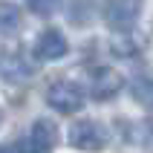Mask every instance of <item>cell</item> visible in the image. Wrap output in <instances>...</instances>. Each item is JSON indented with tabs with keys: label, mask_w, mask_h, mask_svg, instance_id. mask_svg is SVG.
Segmentation results:
<instances>
[{
	"label": "cell",
	"mask_w": 153,
	"mask_h": 153,
	"mask_svg": "<svg viewBox=\"0 0 153 153\" xmlns=\"http://www.w3.org/2000/svg\"><path fill=\"white\" fill-rule=\"evenodd\" d=\"M46 101L58 113H75V110H81V104H84V90H81L75 81L58 78V81H52L49 90H46Z\"/></svg>",
	"instance_id": "6da1fadb"
},
{
	"label": "cell",
	"mask_w": 153,
	"mask_h": 153,
	"mask_svg": "<svg viewBox=\"0 0 153 153\" xmlns=\"http://www.w3.org/2000/svg\"><path fill=\"white\" fill-rule=\"evenodd\" d=\"M142 6H145V0H107L104 3V20L113 29H127L142 15Z\"/></svg>",
	"instance_id": "7a4b0ae2"
},
{
	"label": "cell",
	"mask_w": 153,
	"mask_h": 153,
	"mask_svg": "<svg viewBox=\"0 0 153 153\" xmlns=\"http://www.w3.org/2000/svg\"><path fill=\"white\" fill-rule=\"evenodd\" d=\"M35 72V67L26 61V55L17 46H0V75L9 81H23Z\"/></svg>",
	"instance_id": "3957f363"
},
{
	"label": "cell",
	"mask_w": 153,
	"mask_h": 153,
	"mask_svg": "<svg viewBox=\"0 0 153 153\" xmlns=\"http://www.w3.org/2000/svg\"><path fill=\"white\" fill-rule=\"evenodd\" d=\"M69 142H72V147H78V150H98V147H104L107 136H104L101 124H95V121H90V119H81L69 130Z\"/></svg>",
	"instance_id": "277c9868"
},
{
	"label": "cell",
	"mask_w": 153,
	"mask_h": 153,
	"mask_svg": "<svg viewBox=\"0 0 153 153\" xmlns=\"http://www.w3.org/2000/svg\"><path fill=\"white\" fill-rule=\"evenodd\" d=\"M121 87H124L121 72H116V69H110V67H101L93 75V87H90V93H93L95 101H110V98H116V95L121 93Z\"/></svg>",
	"instance_id": "5b68a950"
},
{
	"label": "cell",
	"mask_w": 153,
	"mask_h": 153,
	"mask_svg": "<svg viewBox=\"0 0 153 153\" xmlns=\"http://www.w3.org/2000/svg\"><path fill=\"white\" fill-rule=\"evenodd\" d=\"M67 49H69V43L64 41V35L58 29H43L35 41V55L41 61H58L67 55Z\"/></svg>",
	"instance_id": "8992f818"
},
{
	"label": "cell",
	"mask_w": 153,
	"mask_h": 153,
	"mask_svg": "<svg viewBox=\"0 0 153 153\" xmlns=\"http://www.w3.org/2000/svg\"><path fill=\"white\" fill-rule=\"evenodd\" d=\"M110 52L119 55V58H136L139 52H145V35L133 32V29H119L110 41Z\"/></svg>",
	"instance_id": "52a82bcc"
},
{
	"label": "cell",
	"mask_w": 153,
	"mask_h": 153,
	"mask_svg": "<svg viewBox=\"0 0 153 153\" xmlns=\"http://www.w3.org/2000/svg\"><path fill=\"white\" fill-rule=\"evenodd\" d=\"M29 139H32V147H35V150H52V147L58 145V127H55V121L38 119L32 124Z\"/></svg>",
	"instance_id": "ba28073f"
},
{
	"label": "cell",
	"mask_w": 153,
	"mask_h": 153,
	"mask_svg": "<svg viewBox=\"0 0 153 153\" xmlns=\"http://www.w3.org/2000/svg\"><path fill=\"white\" fill-rule=\"evenodd\" d=\"M23 23V15L15 3H0V32H15Z\"/></svg>",
	"instance_id": "9c48e42d"
},
{
	"label": "cell",
	"mask_w": 153,
	"mask_h": 153,
	"mask_svg": "<svg viewBox=\"0 0 153 153\" xmlns=\"http://www.w3.org/2000/svg\"><path fill=\"white\" fill-rule=\"evenodd\" d=\"M133 95H136V101H142V104L153 101V75L150 72H142V75L133 78Z\"/></svg>",
	"instance_id": "30bf717a"
},
{
	"label": "cell",
	"mask_w": 153,
	"mask_h": 153,
	"mask_svg": "<svg viewBox=\"0 0 153 153\" xmlns=\"http://www.w3.org/2000/svg\"><path fill=\"white\" fill-rule=\"evenodd\" d=\"M26 3H29V9H32L35 15H41V17H49L61 6V0H26Z\"/></svg>",
	"instance_id": "8fae6325"
},
{
	"label": "cell",
	"mask_w": 153,
	"mask_h": 153,
	"mask_svg": "<svg viewBox=\"0 0 153 153\" xmlns=\"http://www.w3.org/2000/svg\"><path fill=\"white\" fill-rule=\"evenodd\" d=\"M0 121H3V110H0Z\"/></svg>",
	"instance_id": "7c38bea8"
},
{
	"label": "cell",
	"mask_w": 153,
	"mask_h": 153,
	"mask_svg": "<svg viewBox=\"0 0 153 153\" xmlns=\"http://www.w3.org/2000/svg\"><path fill=\"white\" fill-rule=\"evenodd\" d=\"M150 127H153V116H150Z\"/></svg>",
	"instance_id": "4fadbf2b"
}]
</instances>
